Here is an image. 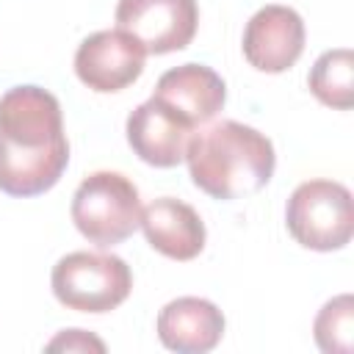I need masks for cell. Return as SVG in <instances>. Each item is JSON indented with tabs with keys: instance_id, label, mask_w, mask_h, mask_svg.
<instances>
[{
	"instance_id": "6da1fadb",
	"label": "cell",
	"mask_w": 354,
	"mask_h": 354,
	"mask_svg": "<svg viewBox=\"0 0 354 354\" xmlns=\"http://www.w3.org/2000/svg\"><path fill=\"white\" fill-rule=\"evenodd\" d=\"M69 163L58 100L41 86H14L0 97V191H50Z\"/></svg>"
},
{
	"instance_id": "7c38bea8",
	"label": "cell",
	"mask_w": 354,
	"mask_h": 354,
	"mask_svg": "<svg viewBox=\"0 0 354 354\" xmlns=\"http://www.w3.org/2000/svg\"><path fill=\"white\" fill-rule=\"evenodd\" d=\"M147 243L171 260H194L205 249V224L199 213L180 199L160 196L141 207V224Z\"/></svg>"
},
{
	"instance_id": "9a60e30c",
	"label": "cell",
	"mask_w": 354,
	"mask_h": 354,
	"mask_svg": "<svg viewBox=\"0 0 354 354\" xmlns=\"http://www.w3.org/2000/svg\"><path fill=\"white\" fill-rule=\"evenodd\" d=\"M47 351H105V343L83 329H66L47 343Z\"/></svg>"
},
{
	"instance_id": "5bb4252c",
	"label": "cell",
	"mask_w": 354,
	"mask_h": 354,
	"mask_svg": "<svg viewBox=\"0 0 354 354\" xmlns=\"http://www.w3.org/2000/svg\"><path fill=\"white\" fill-rule=\"evenodd\" d=\"M313 332L324 354H351L354 351V299L343 293L326 301L315 315Z\"/></svg>"
},
{
	"instance_id": "8992f818",
	"label": "cell",
	"mask_w": 354,
	"mask_h": 354,
	"mask_svg": "<svg viewBox=\"0 0 354 354\" xmlns=\"http://www.w3.org/2000/svg\"><path fill=\"white\" fill-rule=\"evenodd\" d=\"M196 22V0H119L116 6V28L130 33L152 55L188 47Z\"/></svg>"
},
{
	"instance_id": "52a82bcc",
	"label": "cell",
	"mask_w": 354,
	"mask_h": 354,
	"mask_svg": "<svg viewBox=\"0 0 354 354\" xmlns=\"http://www.w3.org/2000/svg\"><path fill=\"white\" fill-rule=\"evenodd\" d=\"M147 50L124 30H97L80 41L75 72L83 86L100 94H113L136 83L144 72Z\"/></svg>"
},
{
	"instance_id": "9c48e42d",
	"label": "cell",
	"mask_w": 354,
	"mask_h": 354,
	"mask_svg": "<svg viewBox=\"0 0 354 354\" xmlns=\"http://www.w3.org/2000/svg\"><path fill=\"white\" fill-rule=\"evenodd\" d=\"M191 124H185L169 105L149 97L127 116V141L133 152L158 169H171L185 160V147L191 138Z\"/></svg>"
},
{
	"instance_id": "7a4b0ae2",
	"label": "cell",
	"mask_w": 354,
	"mask_h": 354,
	"mask_svg": "<svg viewBox=\"0 0 354 354\" xmlns=\"http://www.w3.org/2000/svg\"><path fill=\"white\" fill-rule=\"evenodd\" d=\"M188 174L199 191L232 202L266 188L274 174V144L254 127L224 119L188 138Z\"/></svg>"
},
{
	"instance_id": "3957f363",
	"label": "cell",
	"mask_w": 354,
	"mask_h": 354,
	"mask_svg": "<svg viewBox=\"0 0 354 354\" xmlns=\"http://www.w3.org/2000/svg\"><path fill=\"white\" fill-rule=\"evenodd\" d=\"M72 221L97 246L122 243L141 224L138 188L119 171H94L72 196Z\"/></svg>"
},
{
	"instance_id": "4fadbf2b",
	"label": "cell",
	"mask_w": 354,
	"mask_h": 354,
	"mask_svg": "<svg viewBox=\"0 0 354 354\" xmlns=\"http://www.w3.org/2000/svg\"><path fill=\"white\" fill-rule=\"evenodd\" d=\"M310 91L329 108L348 111L354 105V55L351 50H326L310 69Z\"/></svg>"
},
{
	"instance_id": "277c9868",
	"label": "cell",
	"mask_w": 354,
	"mask_h": 354,
	"mask_svg": "<svg viewBox=\"0 0 354 354\" xmlns=\"http://www.w3.org/2000/svg\"><path fill=\"white\" fill-rule=\"evenodd\" d=\"M55 299L77 313H111L133 290L130 266L116 254L72 252L53 266Z\"/></svg>"
},
{
	"instance_id": "30bf717a",
	"label": "cell",
	"mask_w": 354,
	"mask_h": 354,
	"mask_svg": "<svg viewBox=\"0 0 354 354\" xmlns=\"http://www.w3.org/2000/svg\"><path fill=\"white\" fill-rule=\"evenodd\" d=\"M155 100L169 105L185 124L196 127L210 122L227 100V86L205 64H183L160 75L155 86Z\"/></svg>"
},
{
	"instance_id": "8fae6325",
	"label": "cell",
	"mask_w": 354,
	"mask_h": 354,
	"mask_svg": "<svg viewBox=\"0 0 354 354\" xmlns=\"http://www.w3.org/2000/svg\"><path fill=\"white\" fill-rule=\"evenodd\" d=\"M224 335V313L199 296H180L158 315V337L169 351L205 354Z\"/></svg>"
},
{
	"instance_id": "5b68a950",
	"label": "cell",
	"mask_w": 354,
	"mask_h": 354,
	"mask_svg": "<svg viewBox=\"0 0 354 354\" xmlns=\"http://www.w3.org/2000/svg\"><path fill=\"white\" fill-rule=\"evenodd\" d=\"M285 224L288 232L307 249H343L354 232L351 191L335 180H307L290 194Z\"/></svg>"
},
{
	"instance_id": "ba28073f",
	"label": "cell",
	"mask_w": 354,
	"mask_h": 354,
	"mask_svg": "<svg viewBox=\"0 0 354 354\" xmlns=\"http://www.w3.org/2000/svg\"><path fill=\"white\" fill-rule=\"evenodd\" d=\"M304 50V22L288 6H263L243 30V55L260 72L290 69Z\"/></svg>"
}]
</instances>
